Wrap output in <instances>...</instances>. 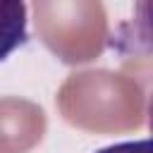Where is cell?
Returning <instances> with one entry per match:
<instances>
[{"mask_svg": "<svg viewBox=\"0 0 153 153\" xmlns=\"http://www.w3.org/2000/svg\"><path fill=\"white\" fill-rule=\"evenodd\" d=\"M57 110L76 129L127 134L146 124L148 96L134 74L84 69L69 74L57 91Z\"/></svg>", "mask_w": 153, "mask_h": 153, "instance_id": "cell-1", "label": "cell"}, {"mask_svg": "<svg viewBox=\"0 0 153 153\" xmlns=\"http://www.w3.org/2000/svg\"><path fill=\"white\" fill-rule=\"evenodd\" d=\"M33 24L38 38L67 65L96 60L108 43V14L96 0H38Z\"/></svg>", "mask_w": 153, "mask_h": 153, "instance_id": "cell-2", "label": "cell"}, {"mask_svg": "<svg viewBox=\"0 0 153 153\" xmlns=\"http://www.w3.org/2000/svg\"><path fill=\"white\" fill-rule=\"evenodd\" d=\"M26 41V5L22 0H0V62Z\"/></svg>", "mask_w": 153, "mask_h": 153, "instance_id": "cell-4", "label": "cell"}, {"mask_svg": "<svg viewBox=\"0 0 153 153\" xmlns=\"http://www.w3.org/2000/svg\"><path fill=\"white\" fill-rule=\"evenodd\" d=\"M48 120L41 105L19 96L0 98V153H29L43 141Z\"/></svg>", "mask_w": 153, "mask_h": 153, "instance_id": "cell-3", "label": "cell"}, {"mask_svg": "<svg viewBox=\"0 0 153 153\" xmlns=\"http://www.w3.org/2000/svg\"><path fill=\"white\" fill-rule=\"evenodd\" d=\"M96 153H151V141L148 139H139V141H124V143H115L108 148H100Z\"/></svg>", "mask_w": 153, "mask_h": 153, "instance_id": "cell-5", "label": "cell"}]
</instances>
